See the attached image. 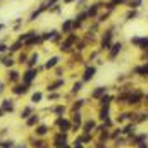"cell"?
<instances>
[{"mask_svg":"<svg viewBox=\"0 0 148 148\" xmlns=\"http://www.w3.org/2000/svg\"><path fill=\"white\" fill-rule=\"evenodd\" d=\"M38 31L36 29H28V31H24V33H21V35H19V36H17V40H19V41H23V43H24V41H28V40H29V38L33 36V35H36Z\"/></svg>","mask_w":148,"mask_h":148,"instance_id":"cb8c5ba5","label":"cell"},{"mask_svg":"<svg viewBox=\"0 0 148 148\" xmlns=\"http://www.w3.org/2000/svg\"><path fill=\"white\" fill-rule=\"evenodd\" d=\"M0 109L5 112V114H12V112L16 110V102H14L12 98H2Z\"/></svg>","mask_w":148,"mask_h":148,"instance_id":"30bf717a","label":"cell"},{"mask_svg":"<svg viewBox=\"0 0 148 148\" xmlns=\"http://www.w3.org/2000/svg\"><path fill=\"white\" fill-rule=\"evenodd\" d=\"M140 148H147V145H140Z\"/></svg>","mask_w":148,"mask_h":148,"instance_id":"f5cc1de1","label":"cell"},{"mask_svg":"<svg viewBox=\"0 0 148 148\" xmlns=\"http://www.w3.org/2000/svg\"><path fill=\"white\" fill-rule=\"evenodd\" d=\"M77 35L76 33H69V35H66V38L59 43V47H60V50L62 52H71L74 48V45H77Z\"/></svg>","mask_w":148,"mask_h":148,"instance_id":"6da1fadb","label":"cell"},{"mask_svg":"<svg viewBox=\"0 0 148 148\" xmlns=\"http://www.w3.org/2000/svg\"><path fill=\"white\" fill-rule=\"evenodd\" d=\"M29 145L31 148H48V143L43 140V138H36V136H33V138H29Z\"/></svg>","mask_w":148,"mask_h":148,"instance_id":"e0dca14e","label":"cell"},{"mask_svg":"<svg viewBox=\"0 0 148 148\" xmlns=\"http://www.w3.org/2000/svg\"><path fill=\"white\" fill-rule=\"evenodd\" d=\"M131 43L140 45L141 48H148V38H131Z\"/></svg>","mask_w":148,"mask_h":148,"instance_id":"83f0119b","label":"cell"},{"mask_svg":"<svg viewBox=\"0 0 148 148\" xmlns=\"http://www.w3.org/2000/svg\"><path fill=\"white\" fill-rule=\"evenodd\" d=\"M95 74H97V67H86L84 69V74H83V83H88V81H91L93 77H95Z\"/></svg>","mask_w":148,"mask_h":148,"instance_id":"ac0fdd59","label":"cell"},{"mask_svg":"<svg viewBox=\"0 0 148 148\" xmlns=\"http://www.w3.org/2000/svg\"><path fill=\"white\" fill-rule=\"evenodd\" d=\"M83 103H84V100H77V102H76V103L73 105V110H74V112H77L79 109H81V107H83Z\"/></svg>","mask_w":148,"mask_h":148,"instance_id":"f35d334b","label":"cell"},{"mask_svg":"<svg viewBox=\"0 0 148 148\" xmlns=\"http://www.w3.org/2000/svg\"><path fill=\"white\" fill-rule=\"evenodd\" d=\"M124 2H126V0H110V2H109V3H107L105 7H107L109 10H112V9H114L115 5H119V3H124Z\"/></svg>","mask_w":148,"mask_h":148,"instance_id":"e575fe53","label":"cell"},{"mask_svg":"<svg viewBox=\"0 0 148 148\" xmlns=\"http://www.w3.org/2000/svg\"><path fill=\"white\" fill-rule=\"evenodd\" d=\"M53 147L55 148H64V147H69V143H67V133H57L55 136H53Z\"/></svg>","mask_w":148,"mask_h":148,"instance_id":"52a82bcc","label":"cell"},{"mask_svg":"<svg viewBox=\"0 0 148 148\" xmlns=\"http://www.w3.org/2000/svg\"><path fill=\"white\" fill-rule=\"evenodd\" d=\"M59 97H60L59 93H52V95H48V100H57Z\"/></svg>","mask_w":148,"mask_h":148,"instance_id":"b9f144b4","label":"cell"},{"mask_svg":"<svg viewBox=\"0 0 148 148\" xmlns=\"http://www.w3.org/2000/svg\"><path fill=\"white\" fill-rule=\"evenodd\" d=\"M112 38H114L112 29L105 31V35L102 36V41H100V48H102V50H110V47H112Z\"/></svg>","mask_w":148,"mask_h":148,"instance_id":"8fae6325","label":"cell"},{"mask_svg":"<svg viewBox=\"0 0 148 148\" xmlns=\"http://www.w3.org/2000/svg\"><path fill=\"white\" fill-rule=\"evenodd\" d=\"M112 100H114V98H112L110 95H103V97L100 98V103H102V107H109Z\"/></svg>","mask_w":148,"mask_h":148,"instance_id":"d6a6232c","label":"cell"},{"mask_svg":"<svg viewBox=\"0 0 148 148\" xmlns=\"http://www.w3.org/2000/svg\"><path fill=\"white\" fill-rule=\"evenodd\" d=\"M60 33L66 36V35H69V33H74L73 29V19H64V23H62V26H60Z\"/></svg>","mask_w":148,"mask_h":148,"instance_id":"2e32d148","label":"cell"},{"mask_svg":"<svg viewBox=\"0 0 148 148\" xmlns=\"http://www.w3.org/2000/svg\"><path fill=\"white\" fill-rule=\"evenodd\" d=\"M133 131H134L133 126H126V127H124V133H133Z\"/></svg>","mask_w":148,"mask_h":148,"instance_id":"7bdbcfd3","label":"cell"},{"mask_svg":"<svg viewBox=\"0 0 148 148\" xmlns=\"http://www.w3.org/2000/svg\"><path fill=\"white\" fill-rule=\"evenodd\" d=\"M102 5H103L102 2H95V3H91V5L86 9V14H88V17H90V19L97 17V16H98V10H100V7H102Z\"/></svg>","mask_w":148,"mask_h":148,"instance_id":"7c38bea8","label":"cell"},{"mask_svg":"<svg viewBox=\"0 0 148 148\" xmlns=\"http://www.w3.org/2000/svg\"><path fill=\"white\" fill-rule=\"evenodd\" d=\"M38 62H40V53L35 52V53H31V55H28V60H26V66L28 67H36Z\"/></svg>","mask_w":148,"mask_h":148,"instance_id":"44dd1931","label":"cell"},{"mask_svg":"<svg viewBox=\"0 0 148 148\" xmlns=\"http://www.w3.org/2000/svg\"><path fill=\"white\" fill-rule=\"evenodd\" d=\"M14 148H28V145H26V143H16Z\"/></svg>","mask_w":148,"mask_h":148,"instance_id":"ee69618b","label":"cell"},{"mask_svg":"<svg viewBox=\"0 0 148 148\" xmlns=\"http://www.w3.org/2000/svg\"><path fill=\"white\" fill-rule=\"evenodd\" d=\"M24 48V45H23V41H19V40H16V41H12L10 45H9V52L7 53H10V55H14V53H19L21 50Z\"/></svg>","mask_w":148,"mask_h":148,"instance_id":"9a60e30c","label":"cell"},{"mask_svg":"<svg viewBox=\"0 0 148 148\" xmlns=\"http://www.w3.org/2000/svg\"><path fill=\"white\" fill-rule=\"evenodd\" d=\"M0 2H2V0H0Z\"/></svg>","mask_w":148,"mask_h":148,"instance_id":"11a10c76","label":"cell"},{"mask_svg":"<svg viewBox=\"0 0 148 148\" xmlns=\"http://www.w3.org/2000/svg\"><path fill=\"white\" fill-rule=\"evenodd\" d=\"M45 3H47V7L50 9V7H53V5H57V3H59V0H45Z\"/></svg>","mask_w":148,"mask_h":148,"instance_id":"60d3db41","label":"cell"},{"mask_svg":"<svg viewBox=\"0 0 148 148\" xmlns=\"http://www.w3.org/2000/svg\"><path fill=\"white\" fill-rule=\"evenodd\" d=\"M3 90H5V83H3V81H0V95L3 93Z\"/></svg>","mask_w":148,"mask_h":148,"instance_id":"7dc6e473","label":"cell"},{"mask_svg":"<svg viewBox=\"0 0 148 148\" xmlns=\"http://www.w3.org/2000/svg\"><path fill=\"white\" fill-rule=\"evenodd\" d=\"M26 60H28V53L21 50V52L17 53V59H16V64H26Z\"/></svg>","mask_w":148,"mask_h":148,"instance_id":"f1b7e54d","label":"cell"},{"mask_svg":"<svg viewBox=\"0 0 148 148\" xmlns=\"http://www.w3.org/2000/svg\"><path fill=\"white\" fill-rule=\"evenodd\" d=\"M10 91H12V95H16V97H23V95H26V93L29 91V84H26V83H17V84H12Z\"/></svg>","mask_w":148,"mask_h":148,"instance_id":"ba28073f","label":"cell"},{"mask_svg":"<svg viewBox=\"0 0 148 148\" xmlns=\"http://www.w3.org/2000/svg\"><path fill=\"white\" fill-rule=\"evenodd\" d=\"M103 95H107V88L105 86H98L97 90L91 91V98H102Z\"/></svg>","mask_w":148,"mask_h":148,"instance_id":"d4e9b609","label":"cell"},{"mask_svg":"<svg viewBox=\"0 0 148 148\" xmlns=\"http://www.w3.org/2000/svg\"><path fill=\"white\" fill-rule=\"evenodd\" d=\"M41 100H43V93H41V91H36V93L31 95V103H33V105H35V103H40Z\"/></svg>","mask_w":148,"mask_h":148,"instance_id":"4dcf8cb0","label":"cell"},{"mask_svg":"<svg viewBox=\"0 0 148 148\" xmlns=\"http://www.w3.org/2000/svg\"><path fill=\"white\" fill-rule=\"evenodd\" d=\"M140 5H141V0H131V2H129V7H131V9H138Z\"/></svg>","mask_w":148,"mask_h":148,"instance_id":"ab89813d","label":"cell"},{"mask_svg":"<svg viewBox=\"0 0 148 148\" xmlns=\"http://www.w3.org/2000/svg\"><path fill=\"white\" fill-rule=\"evenodd\" d=\"M48 131H50V127L47 124H38V126H35V136L36 138H45L48 134Z\"/></svg>","mask_w":148,"mask_h":148,"instance_id":"5bb4252c","label":"cell"},{"mask_svg":"<svg viewBox=\"0 0 148 148\" xmlns=\"http://www.w3.org/2000/svg\"><path fill=\"white\" fill-rule=\"evenodd\" d=\"M133 17H136V12H134V10H133V12H129V14H127V19H133Z\"/></svg>","mask_w":148,"mask_h":148,"instance_id":"c3c4849f","label":"cell"},{"mask_svg":"<svg viewBox=\"0 0 148 148\" xmlns=\"http://www.w3.org/2000/svg\"><path fill=\"white\" fill-rule=\"evenodd\" d=\"M38 73H40V71H38V67H28V69H26L24 73L21 74V81L31 86V84H33V81L36 79Z\"/></svg>","mask_w":148,"mask_h":148,"instance_id":"7a4b0ae2","label":"cell"},{"mask_svg":"<svg viewBox=\"0 0 148 148\" xmlns=\"http://www.w3.org/2000/svg\"><path fill=\"white\" fill-rule=\"evenodd\" d=\"M81 88H83V81H77V83H74L73 93H77V91H81Z\"/></svg>","mask_w":148,"mask_h":148,"instance_id":"74e56055","label":"cell"},{"mask_svg":"<svg viewBox=\"0 0 148 148\" xmlns=\"http://www.w3.org/2000/svg\"><path fill=\"white\" fill-rule=\"evenodd\" d=\"M64 148H69V147H64Z\"/></svg>","mask_w":148,"mask_h":148,"instance_id":"db71d44e","label":"cell"},{"mask_svg":"<svg viewBox=\"0 0 148 148\" xmlns=\"http://www.w3.org/2000/svg\"><path fill=\"white\" fill-rule=\"evenodd\" d=\"M95 127H97V124H95V121H88V122L84 124V129H83V131H84L86 134H91V131H93Z\"/></svg>","mask_w":148,"mask_h":148,"instance_id":"f546056e","label":"cell"},{"mask_svg":"<svg viewBox=\"0 0 148 148\" xmlns=\"http://www.w3.org/2000/svg\"><path fill=\"white\" fill-rule=\"evenodd\" d=\"M59 62H60V59H59L57 55H53V57H50V59L45 62V66H43V67H45L47 71H50V69H55V67L59 66Z\"/></svg>","mask_w":148,"mask_h":148,"instance_id":"ffe728a7","label":"cell"},{"mask_svg":"<svg viewBox=\"0 0 148 148\" xmlns=\"http://www.w3.org/2000/svg\"><path fill=\"white\" fill-rule=\"evenodd\" d=\"M7 52H9V45H7V43H2V41H0V55H5Z\"/></svg>","mask_w":148,"mask_h":148,"instance_id":"8d00e7d4","label":"cell"},{"mask_svg":"<svg viewBox=\"0 0 148 148\" xmlns=\"http://www.w3.org/2000/svg\"><path fill=\"white\" fill-rule=\"evenodd\" d=\"M62 36H64V35H62L60 31H57V29H50V31H47V33H41L43 43H45V41H52V43H60Z\"/></svg>","mask_w":148,"mask_h":148,"instance_id":"3957f363","label":"cell"},{"mask_svg":"<svg viewBox=\"0 0 148 148\" xmlns=\"http://www.w3.org/2000/svg\"><path fill=\"white\" fill-rule=\"evenodd\" d=\"M122 50V43L119 41V43H112V47H110V50H109V59H115L117 55H119V52Z\"/></svg>","mask_w":148,"mask_h":148,"instance_id":"d6986e66","label":"cell"},{"mask_svg":"<svg viewBox=\"0 0 148 148\" xmlns=\"http://www.w3.org/2000/svg\"><path fill=\"white\" fill-rule=\"evenodd\" d=\"M5 28H7V24H5V23H0V31H3Z\"/></svg>","mask_w":148,"mask_h":148,"instance_id":"681fc988","label":"cell"},{"mask_svg":"<svg viewBox=\"0 0 148 148\" xmlns=\"http://www.w3.org/2000/svg\"><path fill=\"white\" fill-rule=\"evenodd\" d=\"M55 76H59V77L62 76V67H57V69H55Z\"/></svg>","mask_w":148,"mask_h":148,"instance_id":"f6af8a7d","label":"cell"},{"mask_svg":"<svg viewBox=\"0 0 148 148\" xmlns=\"http://www.w3.org/2000/svg\"><path fill=\"white\" fill-rule=\"evenodd\" d=\"M31 114H35V109H33V105H26V107H24V109L21 110V114H19V117L26 121V119H28V117H29Z\"/></svg>","mask_w":148,"mask_h":148,"instance_id":"484cf974","label":"cell"},{"mask_svg":"<svg viewBox=\"0 0 148 148\" xmlns=\"http://www.w3.org/2000/svg\"><path fill=\"white\" fill-rule=\"evenodd\" d=\"M47 10H48V7H47V3H45V2H41V3L38 5L36 9H33V10H31V14H29V17H28V21H29V23H35L36 19H40V16H41V14H45Z\"/></svg>","mask_w":148,"mask_h":148,"instance_id":"277c9868","label":"cell"},{"mask_svg":"<svg viewBox=\"0 0 148 148\" xmlns=\"http://www.w3.org/2000/svg\"><path fill=\"white\" fill-rule=\"evenodd\" d=\"M23 45H24V48H28V50H31V48H35V47H40V45H43V38H41V33H36V35H33V36L29 38L28 41H24Z\"/></svg>","mask_w":148,"mask_h":148,"instance_id":"8992f818","label":"cell"},{"mask_svg":"<svg viewBox=\"0 0 148 148\" xmlns=\"http://www.w3.org/2000/svg\"><path fill=\"white\" fill-rule=\"evenodd\" d=\"M60 86H64V79H62V77H59L57 81H53V83H50L47 90H48V93H53V91H57V90H59Z\"/></svg>","mask_w":148,"mask_h":148,"instance_id":"7402d4cb","label":"cell"},{"mask_svg":"<svg viewBox=\"0 0 148 148\" xmlns=\"http://www.w3.org/2000/svg\"><path fill=\"white\" fill-rule=\"evenodd\" d=\"M73 2H76V0H64V3H66V5H69V3H73Z\"/></svg>","mask_w":148,"mask_h":148,"instance_id":"f907efd6","label":"cell"},{"mask_svg":"<svg viewBox=\"0 0 148 148\" xmlns=\"http://www.w3.org/2000/svg\"><path fill=\"white\" fill-rule=\"evenodd\" d=\"M3 115H7V114H5V112H3V110H2V109H0V119H2Z\"/></svg>","mask_w":148,"mask_h":148,"instance_id":"816d5d0a","label":"cell"},{"mask_svg":"<svg viewBox=\"0 0 148 148\" xmlns=\"http://www.w3.org/2000/svg\"><path fill=\"white\" fill-rule=\"evenodd\" d=\"M7 134V127H2V131H0V140H2V136H5Z\"/></svg>","mask_w":148,"mask_h":148,"instance_id":"bcb514c9","label":"cell"},{"mask_svg":"<svg viewBox=\"0 0 148 148\" xmlns=\"http://www.w3.org/2000/svg\"><path fill=\"white\" fill-rule=\"evenodd\" d=\"M55 126L59 127V131H60V133H67V131H71L73 122H71L69 119H64V117L60 115V117H57V119H55Z\"/></svg>","mask_w":148,"mask_h":148,"instance_id":"5b68a950","label":"cell"},{"mask_svg":"<svg viewBox=\"0 0 148 148\" xmlns=\"http://www.w3.org/2000/svg\"><path fill=\"white\" fill-rule=\"evenodd\" d=\"M64 112H66V107H64V105H57V107H53V114H55L57 117H60Z\"/></svg>","mask_w":148,"mask_h":148,"instance_id":"d590c367","label":"cell"},{"mask_svg":"<svg viewBox=\"0 0 148 148\" xmlns=\"http://www.w3.org/2000/svg\"><path fill=\"white\" fill-rule=\"evenodd\" d=\"M38 124H40V115H38V114H31V115L26 119V126H28V127H35Z\"/></svg>","mask_w":148,"mask_h":148,"instance_id":"603a6c76","label":"cell"},{"mask_svg":"<svg viewBox=\"0 0 148 148\" xmlns=\"http://www.w3.org/2000/svg\"><path fill=\"white\" fill-rule=\"evenodd\" d=\"M140 100H141V93H140V91H134L133 95H129V97H127V103H131V105L140 103Z\"/></svg>","mask_w":148,"mask_h":148,"instance_id":"4316f807","label":"cell"},{"mask_svg":"<svg viewBox=\"0 0 148 148\" xmlns=\"http://www.w3.org/2000/svg\"><path fill=\"white\" fill-rule=\"evenodd\" d=\"M0 64H2L5 69H10V67H14V66H16V59H14V55H10V53H5V55H2V60H0Z\"/></svg>","mask_w":148,"mask_h":148,"instance_id":"4fadbf2b","label":"cell"},{"mask_svg":"<svg viewBox=\"0 0 148 148\" xmlns=\"http://www.w3.org/2000/svg\"><path fill=\"white\" fill-rule=\"evenodd\" d=\"M14 140H0V148H14Z\"/></svg>","mask_w":148,"mask_h":148,"instance_id":"1f68e13d","label":"cell"},{"mask_svg":"<svg viewBox=\"0 0 148 148\" xmlns=\"http://www.w3.org/2000/svg\"><path fill=\"white\" fill-rule=\"evenodd\" d=\"M5 79H7L9 84H17V83L21 81V73H19L17 69L10 67V69H7V76H5Z\"/></svg>","mask_w":148,"mask_h":148,"instance_id":"9c48e42d","label":"cell"},{"mask_svg":"<svg viewBox=\"0 0 148 148\" xmlns=\"http://www.w3.org/2000/svg\"><path fill=\"white\" fill-rule=\"evenodd\" d=\"M109 114H110L109 107H102V110H100V119H102V121H110V119H109Z\"/></svg>","mask_w":148,"mask_h":148,"instance_id":"836d02e7","label":"cell"}]
</instances>
